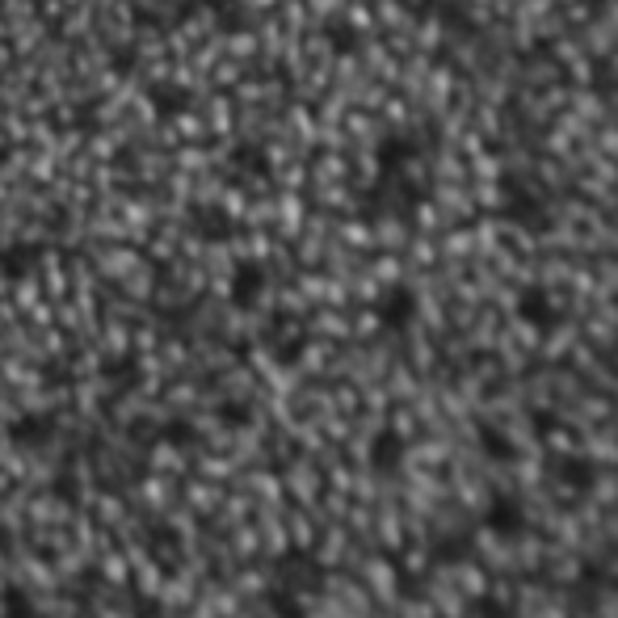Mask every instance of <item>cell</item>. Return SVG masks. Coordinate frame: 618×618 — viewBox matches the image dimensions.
<instances>
[{
    "label": "cell",
    "instance_id": "obj_1",
    "mask_svg": "<svg viewBox=\"0 0 618 618\" xmlns=\"http://www.w3.org/2000/svg\"><path fill=\"white\" fill-rule=\"evenodd\" d=\"M488 526L497 530V534H509V539H513V534L526 530V513H522V505L513 501V497H497V501L488 505Z\"/></svg>",
    "mask_w": 618,
    "mask_h": 618
},
{
    "label": "cell",
    "instance_id": "obj_2",
    "mask_svg": "<svg viewBox=\"0 0 618 618\" xmlns=\"http://www.w3.org/2000/svg\"><path fill=\"white\" fill-rule=\"evenodd\" d=\"M400 450H404V442H400V438H391V434H379L375 442H370V463H375V467H396Z\"/></svg>",
    "mask_w": 618,
    "mask_h": 618
}]
</instances>
